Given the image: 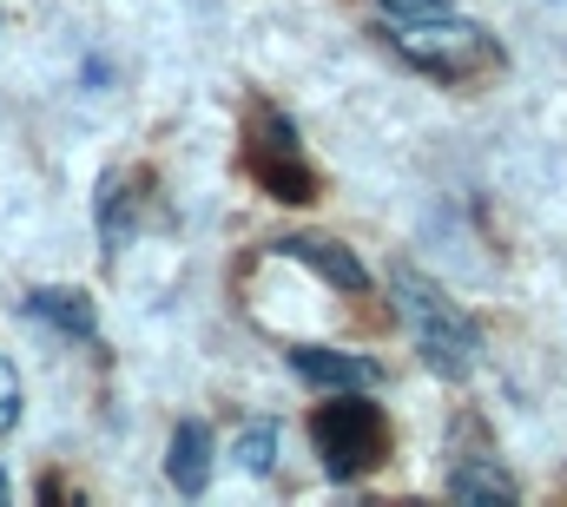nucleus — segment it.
Masks as SVG:
<instances>
[{"mask_svg": "<svg viewBox=\"0 0 567 507\" xmlns=\"http://www.w3.org/2000/svg\"><path fill=\"white\" fill-rule=\"evenodd\" d=\"M390 303H396L423 370H435L442 382H468L482 370V330L435 277H423L416 263H390Z\"/></svg>", "mask_w": 567, "mask_h": 507, "instance_id": "nucleus-1", "label": "nucleus"}, {"mask_svg": "<svg viewBox=\"0 0 567 507\" xmlns=\"http://www.w3.org/2000/svg\"><path fill=\"white\" fill-rule=\"evenodd\" d=\"M370 389H337L330 402H317L310 415V442L323 455L330 482H363L383 455H390V422L377 402H363Z\"/></svg>", "mask_w": 567, "mask_h": 507, "instance_id": "nucleus-2", "label": "nucleus"}, {"mask_svg": "<svg viewBox=\"0 0 567 507\" xmlns=\"http://www.w3.org/2000/svg\"><path fill=\"white\" fill-rule=\"evenodd\" d=\"M396 53L410 60V66H423L435 80H468V73H482V66H495L502 53H495V40L475 27V20H462V13H435V20H396Z\"/></svg>", "mask_w": 567, "mask_h": 507, "instance_id": "nucleus-3", "label": "nucleus"}, {"mask_svg": "<svg viewBox=\"0 0 567 507\" xmlns=\"http://www.w3.org/2000/svg\"><path fill=\"white\" fill-rule=\"evenodd\" d=\"M251 172H258L265 198H284V205H310L317 198V172L303 165L297 126L284 113H271V106H258V120H251Z\"/></svg>", "mask_w": 567, "mask_h": 507, "instance_id": "nucleus-4", "label": "nucleus"}, {"mask_svg": "<svg viewBox=\"0 0 567 507\" xmlns=\"http://www.w3.org/2000/svg\"><path fill=\"white\" fill-rule=\"evenodd\" d=\"M271 251L290 257V263H303V270H310V277H323L330 290H350V297H363V290H370V270H363V257L350 251V245H337V238L290 231V238H271Z\"/></svg>", "mask_w": 567, "mask_h": 507, "instance_id": "nucleus-5", "label": "nucleus"}, {"mask_svg": "<svg viewBox=\"0 0 567 507\" xmlns=\"http://www.w3.org/2000/svg\"><path fill=\"white\" fill-rule=\"evenodd\" d=\"M20 317L40 323V330H53V337H66V343H93V337H100V310H93V297H86V290H66V283H40V290H27V297H20Z\"/></svg>", "mask_w": 567, "mask_h": 507, "instance_id": "nucleus-6", "label": "nucleus"}, {"mask_svg": "<svg viewBox=\"0 0 567 507\" xmlns=\"http://www.w3.org/2000/svg\"><path fill=\"white\" fill-rule=\"evenodd\" d=\"M290 370H297V382H310L323 395H337V389H377L383 382V363L350 356V350H323V343H290Z\"/></svg>", "mask_w": 567, "mask_h": 507, "instance_id": "nucleus-7", "label": "nucleus"}, {"mask_svg": "<svg viewBox=\"0 0 567 507\" xmlns=\"http://www.w3.org/2000/svg\"><path fill=\"white\" fill-rule=\"evenodd\" d=\"M212 468H218V442L205 422H178L172 442H165V482L178 495H205L212 488Z\"/></svg>", "mask_w": 567, "mask_h": 507, "instance_id": "nucleus-8", "label": "nucleus"}, {"mask_svg": "<svg viewBox=\"0 0 567 507\" xmlns=\"http://www.w3.org/2000/svg\"><path fill=\"white\" fill-rule=\"evenodd\" d=\"M449 495L455 501H515L522 488H515V475L495 468V455H475V462H455L449 468Z\"/></svg>", "mask_w": 567, "mask_h": 507, "instance_id": "nucleus-9", "label": "nucleus"}, {"mask_svg": "<svg viewBox=\"0 0 567 507\" xmlns=\"http://www.w3.org/2000/svg\"><path fill=\"white\" fill-rule=\"evenodd\" d=\"M231 455H238L245 475H271V468H278V428H271V422H251V428L231 442Z\"/></svg>", "mask_w": 567, "mask_h": 507, "instance_id": "nucleus-10", "label": "nucleus"}, {"mask_svg": "<svg viewBox=\"0 0 567 507\" xmlns=\"http://www.w3.org/2000/svg\"><path fill=\"white\" fill-rule=\"evenodd\" d=\"M20 408H27V389H20V370L0 356V435L20 428Z\"/></svg>", "mask_w": 567, "mask_h": 507, "instance_id": "nucleus-11", "label": "nucleus"}, {"mask_svg": "<svg viewBox=\"0 0 567 507\" xmlns=\"http://www.w3.org/2000/svg\"><path fill=\"white\" fill-rule=\"evenodd\" d=\"M390 20H435V13H455V0H377Z\"/></svg>", "mask_w": 567, "mask_h": 507, "instance_id": "nucleus-12", "label": "nucleus"}, {"mask_svg": "<svg viewBox=\"0 0 567 507\" xmlns=\"http://www.w3.org/2000/svg\"><path fill=\"white\" fill-rule=\"evenodd\" d=\"M7 495H13V488H7V475H0V507H7Z\"/></svg>", "mask_w": 567, "mask_h": 507, "instance_id": "nucleus-13", "label": "nucleus"}]
</instances>
